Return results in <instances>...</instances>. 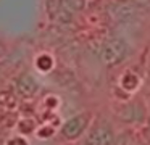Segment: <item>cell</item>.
<instances>
[{
    "mask_svg": "<svg viewBox=\"0 0 150 145\" xmlns=\"http://www.w3.org/2000/svg\"><path fill=\"white\" fill-rule=\"evenodd\" d=\"M18 126H20V131L24 132V134H28V132H31L34 129V122L31 119H23Z\"/></svg>",
    "mask_w": 150,
    "mask_h": 145,
    "instance_id": "obj_10",
    "label": "cell"
},
{
    "mask_svg": "<svg viewBox=\"0 0 150 145\" xmlns=\"http://www.w3.org/2000/svg\"><path fill=\"white\" fill-rule=\"evenodd\" d=\"M63 5L69 10V11H81L86 5V0H62Z\"/></svg>",
    "mask_w": 150,
    "mask_h": 145,
    "instance_id": "obj_9",
    "label": "cell"
},
{
    "mask_svg": "<svg viewBox=\"0 0 150 145\" xmlns=\"http://www.w3.org/2000/svg\"><path fill=\"white\" fill-rule=\"evenodd\" d=\"M36 66H37L39 71L47 73V71H50L53 68V58L50 57V55H47V53L39 55V57L36 58Z\"/></svg>",
    "mask_w": 150,
    "mask_h": 145,
    "instance_id": "obj_6",
    "label": "cell"
},
{
    "mask_svg": "<svg viewBox=\"0 0 150 145\" xmlns=\"http://www.w3.org/2000/svg\"><path fill=\"white\" fill-rule=\"evenodd\" d=\"M39 90V82L36 81V77L29 73H23L18 76L16 79V92L18 95H21L23 98H31L34 97Z\"/></svg>",
    "mask_w": 150,
    "mask_h": 145,
    "instance_id": "obj_4",
    "label": "cell"
},
{
    "mask_svg": "<svg viewBox=\"0 0 150 145\" xmlns=\"http://www.w3.org/2000/svg\"><path fill=\"white\" fill-rule=\"evenodd\" d=\"M7 145H28V142L24 140V139H21V137H13V139L8 140Z\"/></svg>",
    "mask_w": 150,
    "mask_h": 145,
    "instance_id": "obj_11",
    "label": "cell"
},
{
    "mask_svg": "<svg viewBox=\"0 0 150 145\" xmlns=\"http://www.w3.org/2000/svg\"><path fill=\"white\" fill-rule=\"evenodd\" d=\"M116 145H142V142L132 134H123L118 137Z\"/></svg>",
    "mask_w": 150,
    "mask_h": 145,
    "instance_id": "obj_8",
    "label": "cell"
},
{
    "mask_svg": "<svg viewBox=\"0 0 150 145\" xmlns=\"http://www.w3.org/2000/svg\"><path fill=\"white\" fill-rule=\"evenodd\" d=\"M108 13H110L111 19H115L116 23H127L136 16L137 5L129 0H120V2L111 3Z\"/></svg>",
    "mask_w": 150,
    "mask_h": 145,
    "instance_id": "obj_2",
    "label": "cell"
},
{
    "mask_svg": "<svg viewBox=\"0 0 150 145\" xmlns=\"http://www.w3.org/2000/svg\"><path fill=\"white\" fill-rule=\"evenodd\" d=\"M89 119H91V115H89V113H81V115L73 116L71 119H68V121L63 124L62 134L65 135L66 139H69V140H74V139H78L79 135L86 131V127H87V124H89Z\"/></svg>",
    "mask_w": 150,
    "mask_h": 145,
    "instance_id": "obj_3",
    "label": "cell"
},
{
    "mask_svg": "<svg viewBox=\"0 0 150 145\" xmlns=\"http://www.w3.org/2000/svg\"><path fill=\"white\" fill-rule=\"evenodd\" d=\"M82 145H113V132L108 126H97Z\"/></svg>",
    "mask_w": 150,
    "mask_h": 145,
    "instance_id": "obj_5",
    "label": "cell"
},
{
    "mask_svg": "<svg viewBox=\"0 0 150 145\" xmlns=\"http://www.w3.org/2000/svg\"><path fill=\"white\" fill-rule=\"evenodd\" d=\"M127 55V45L123 39L113 37L103 42L100 48V58L107 66H115L121 63Z\"/></svg>",
    "mask_w": 150,
    "mask_h": 145,
    "instance_id": "obj_1",
    "label": "cell"
},
{
    "mask_svg": "<svg viewBox=\"0 0 150 145\" xmlns=\"http://www.w3.org/2000/svg\"><path fill=\"white\" fill-rule=\"evenodd\" d=\"M5 55H7V45H5V42L0 39V58H4Z\"/></svg>",
    "mask_w": 150,
    "mask_h": 145,
    "instance_id": "obj_12",
    "label": "cell"
},
{
    "mask_svg": "<svg viewBox=\"0 0 150 145\" xmlns=\"http://www.w3.org/2000/svg\"><path fill=\"white\" fill-rule=\"evenodd\" d=\"M137 84H139L137 76H134V74H131V73L124 74L123 81H121V86H123L126 90H134V89L137 87Z\"/></svg>",
    "mask_w": 150,
    "mask_h": 145,
    "instance_id": "obj_7",
    "label": "cell"
}]
</instances>
